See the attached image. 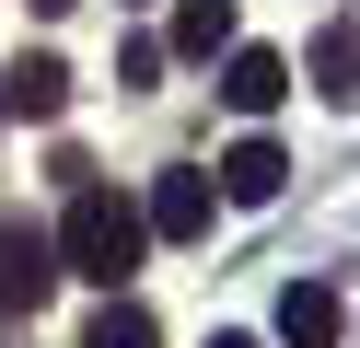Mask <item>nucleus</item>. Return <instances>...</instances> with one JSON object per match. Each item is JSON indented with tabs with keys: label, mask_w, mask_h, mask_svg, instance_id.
Listing matches in <instances>:
<instances>
[{
	"label": "nucleus",
	"mask_w": 360,
	"mask_h": 348,
	"mask_svg": "<svg viewBox=\"0 0 360 348\" xmlns=\"http://www.w3.org/2000/svg\"><path fill=\"white\" fill-rule=\"evenodd\" d=\"M0 116H12V70H0Z\"/></svg>",
	"instance_id": "obj_11"
},
{
	"label": "nucleus",
	"mask_w": 360,
	"mask_h": 348,
	"mask_svg": "<svg viewBox=\"0 0 360 348\" xmlns=\"http://www.w3.org/2000/svg\"><path fill=\"white\" fill-rule=\"evenodd\" d=\"M210 209H221L210 174H163V186H151V232H163V244H198V232H210Z\"/></svg>",
	"instance_id": "obj_3"
},
{
	"label": "nucleus",
	"mask_w": 360,
	"mask_h": 348,
	"mask_svg": "<svg viewBox=\"0 0 360 348\" xmlns=\"http://www.w3.org/2000/svg\"><path fill=\"white\" fill-rule=\"evenodd\" d=\"M314 93H326V105H360V12H337L326 35H314Z\"/></svg>",
	"instance_id": "obj_6"
},
{
	"label": "nucleus",
	"mask_w": 360,
	"mask_h": 348,
	"mask_svg": "<svg viewBox=\"0 0 360 348\" xmlns=\"http://www.w3.org/2000/svg\"><path fill=\"white\" fill-rule=\"evenodd\" d=\"M140 244H151V209L82 174V186H70V209H58V255H70V278L128 290V278H140Z\"/></svg>",
	"instance_id": "obj_1"
},
{
	"label": "nucleus",
	"mask_w": 360,
	"mask_h": 348,
	"mask_svg": "<svg viewBox=\"0 0 360 348\" xmlns=\"http://www.w3.org/2000/svg\"><path fill=\"white\" fill-rule=\"evenodd\" d=\"M70 278V255L47 244V232H24V221H0V314H47V290Z\"/></svg>",
	"instance_id": "obj_2"
},
{
	"label": "nucleus",
	"mask_w": 360,
	"mask_h": 348,
	"mask_svg": "<svg viewBox=\"0 0 360 348\" xmlns=\"http://www.w3.org/2000/svg\"><path fill=\"white\" fill-rule=\"evenodd\" d=\"M82 348H163V325H151L140 302H117V290H105V314L82 325Z\"/></svg>",
	"instance_id": "obj_10"
},
{
	"label": "nucleus",
	"mask_w": 360,
	"mask_h": 348,
	"mask_svg": "<svg viewBox=\"0 0 360 348\" xmlns=\"http://www.w3.org/2000/svg\"><path fill=\"white\" fill-rule=\"evenodd\" d=\"M279 337L290 348H337V290H326V278H290V290H279Z\"/></svg>",
	"instance_id": "obj_7"
},
{
	"label": "nucleus",
	"mask_w": 360,
	"mask_h": 348,
	"mask_svg": "<svg viewBox=\"0 0 360 348\" xmlns=\"http://www.w3.org/2000/svg\"><path fill=\"white\" fill-rule=\"evenodd\" d=\"M12 105L24 116H70V58H24L12 70Z\"/></svg>",
	"instance_id": "obj_9"
},
{
	"label": "nucleus",
	"mask_w": 360,
	"mask_h": 348,
	"mask_svg": "<svg viewBox=\"0 0 360 348\" xmlns=\"http://www.w3.org/2000/svg\"><path fill=\"white\" fill-rule=\"evenodd\" d=\"M174 46H186V58H233V0H186V12H174Z\"/></svg>",
	"instance_id": "obj_8"
},
{
	"label": "nucleus",
	"mask_w": 360,
	"mask_h": 348,
	"mask_svg": "<svg viewBox=\"0 0 360 348\" xmlns=\"http://www.w3.org/2000/svg\"><path fill=\"white\" fill-rule=\"evenodd\" d=\"M221 93H233V116H267L290 93V58L279 46H233V58H221Z\"/></svg>",
	"instance_id": "obj_4"
},
{
	"label": "nucleus",
	"mask_w": 360,
	"mask_h": 348,
	"mask_svg": "<svg viewBox=\"0 0 360 348\" xmlns=\"http://www.w3.org/2000/svg\"><path fill=\"white\" fill-rule=\"evenodd\" d=\"M210 348H256V337H210Z\"/></svg>",
	"instance_id": "obj_12"
},
{
	"label": "nucleus",
	"mask_w": 360,
	"mask_h": 348,
	"mask_svg": "<svg viewBox=\"0 0 360 348\" xmlns=\"http://www.w3.org/2000/svg\"><path fill=\"white\" fill-rule=\"evenodd\" d=\"M290 186V162H279V139H233L221 151V198H244V209H267Z\"/></svg>",
	"instance_id": "obj_5"
},
{
	"label": "nucleus",
	"mask_w": 360,
	"mask_h": 348,
	"mask_svg": "<svg viewBox=\"0 0 360 348\" xmlns=\"http://www.w3.org/2000/svg\"><path fill=\"white\" fill-rule=\"evenodd\" d=\"M35 12H70V0H35Z\"/></svg>",
	"instance_id": "obj_13"
}]
</instances>
